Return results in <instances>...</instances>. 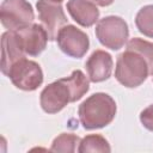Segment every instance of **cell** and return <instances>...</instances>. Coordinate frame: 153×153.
I'll use <instances>...</instances> for the list:
<instances>
[{"instance_id": "obj_19", "label": "cell", "mask_w": 153, "mask_h": 153, "mask_svg": "<svg viewBox=\"0 0 153 153\" xmlns=\"http://www.w3.org/2000/svg\"><path fill=\"white\" fill-rule=\"evenodd\" d=\"M54 1H59V2H62L63 0H54Z\"/></svg>"}, {"instance_id": "obj_3", "label": "cell", "mask_w": 153, "mask_h": 153, "mask_svg": "<svg viewBox=\"0 0 153 153\" xmlns=\"http://www.w3.org/2000/svg\"><path fill=\"white\" fill-rule=\"evenodd\" d=\"M152 75L148 61L135 49L126 47V50L117 56L115 67L116 80L127 88L141 86Z\"/></svg>"}, {"instance_id": "obj_5", "label": "cell", "mask_w": 153, "mask_h": 153, "mask_svg": "<svg viewBox=\"0 0 153 153\" xmlns=\"http://www.w3.org/2000/svg\"><path fill=\"white\" fill-rule=\"evenodd\" d=\"M6 76L11 80L13 86L27 92L37 90L44 80L41 66L36 61L29 60L26 57L17 61L10 68Z\"/></svg>"}, {"instance_id": "obj_4", "label": "cell", "mask_w": 153, "mask_h": 153, "mask_svg": "<svg viewBox=\"0 0 153 153\" xmlns=\"http://www.w3.org/2000/svg\"><path fill=\"white\" fill-rule=\"evenodd\" d=\"M94 33L103 47L110 50H120L128 42L129 27L122 17L106 16L97 22Z\"/></svg>"}, {"instance_id": "obj_8", "label": "cell", "mask_w": 153, "mask_h": 153, "mask_svg": "<svg viewBox=\"0 0 153 153\" xmlns=\"http://www.w3.org/2000/svg\"><path fill=\"white\" fill-rule=\"evenodd\" d=\"M56 42L60 50L73 59L84 57L90 48L88 35L72 24H67L60 30Z\"/></svg>"}, {"instance_id": "obj_2", "label": "cell", "mask_w": 153, "mask_h": 153, "mask_svg": "<svg viewBox=\"0 0 153 153\" xmlns=\"http://www.w3.org/2000/svg\"><path fill=\"white\" fill-rule=\"evenodd\" d=\"M115 99L105 92H96L87 97L78 108L79 121L84 129L96 130L109 126L116 116Z\"/></svg>"}, {"instance_id": "obj_11", "label": "cell", "mask_w": 153, "mask_h": 153, "mask_svg": "<svg viewBox=\"0 0 153 153\" xmlns=\"http://www.w3.org/2000/svg\"><path fill=\"white\" fill-rule=\"evenodd\" d=\"M26 57L20 39L16 31H6L1 35V73L6 75L10 68L19 60Z\"/></svg>"}, {"instance_id": "obj_17", "label": "cell", "mask_w": 153, "mask_h": 153, "mask_svg": "<svg viewBox=\"0 0 153 153\" xmlns=\"http://www.w3.org/2000/svg\"><path fill=\"white\" fill-rule=\"evenodd\" d=\"M139 118H140V122L143 126V128H146L149 131H153V104L145 108L140 112Z\"/></svg>"}, {"instance_id": "obj_13", "label": "cell", "mask_w": 153, "mask_h": 153, "mask_svg": "<svg viewBox=\"0 0 153 153\" xmlns=\"http://www.w3.org/2000/svg\"><path fill=\"white\" fill-rule=\"evenodd\" d=\"M79 153H88V152H100V153H109L111 152V147L109 141L100 134H90L86 135L80 140Z\"/></svg>"}, {"instance_id": "obj_7", "label": "cell", "mask_w": 153, "mask_h": 153, "mask_svg": "<svg viewBox=\"0 0 153 153\" xmlns=\"http://www.w3.org/2000/svg\"><path fill=\"white\" fill-rule=\"evenodd\" d=\"M36 8L38 12V19L48 33L49 41H56L60 30L67 25L68 20L62 2L54 0H37Z\"/></svg>"}, {"instance_id": "obj_10", "label": "cell", "mask_w": 153, "mask_h": 153, "mask_svg": "<svg viewBox=\"0 0 153 153\" xmlns=\"http://www.w3.org/2000/svg\"><path fill=\"white\" fill-rule=\"evenodd\" d=\"M85 68L91 82H103L111 76L114 68L112 56L103 49H97L86 60Z\"/></svg>"}, {"instance_id": "obj_1", "label": "cell", "mask_w": 153, "mask_h": 153, "mask_svg": "<svg viewBox=\"0 0 153 153\" xmlns=\"http://www.w3.org/2000/svg\"><path fill=\"white\" fill-rule=\"evenodd\" d=\"M90 90V79L80 69H75L69 76L57 79L48 84L39 94V105L49 115L63 110L69 103L80 100Z\"/></svg>"}, {"instance_id": "obj_18", "label": "cell", "mask_w": 153, "mask_h": 153, "mask_svg": "<svg viewBox=\"0 0 153 153\" xmlns=\"http://www.w3.org/2000/svg\"><path fill=\"white\" fill-rule=\"evenodd\" d=\"M91 2H93L94 5L97 6H100V7H106V6H110L112 5V2L115 0H90Z\"/></svg>"}, {"instance_id": "obj_14", "label": "cell", "mask_w": 153, "mask_h": 153, "mask_svg": "<svg viewBox=\"0 0 153 153\" xmlns=\"http://www.w3.org/2000/svg\"><path fill=\"white\" fill-rule=\"evenodd\" d=\"M80 137L72 133H61L57 135L50 146L51 152H61V153H73L78 151Z\"/></svg>"}, {"instance_id": "obj_15", "label": "cell", "mask_w": 153, "mask_h": 153, "mask_svg": "<svg viewBox=\"0 0 153 153\" xmlns=\"http://www.w3.org/2000/svg\"><path fill=\"white\" fill-rule=\"evenodd\" d=\"M135 25L140 33L153 38V5H145L137 11Z\"/></svg>"}, {"instance_id": "obj_12", "label": "cell", "mask_w": 153, "mask_h": 153, "mask_svg": "<svg viewBox=\"0 0 153 153\" xmlns=\"http://www.w3.org/2000/svg\"><path fill=\"white\" fill-rule=\"evenodd\" d=\"M67 12L82 27H91L99 20V10L90 0H68Z\"/></svg>"}, {"instance_id": "obj_16", "label": "cell", "mask_w": 153, "mask_h": 153, "mask_svg": "<svg viewBox=\"0 0 153 153\" xmlns=\"http://www.w3.org/2000/svg\"><path fill=\"white\" fill-rule=\"evenodd\" d=\"M126 47L135 49L136 51H139L148 61L149 67H151L152 73H153V42L142 39L140 37H134L127 42Z\"/></svg>"}, {"instance_id": "obj_9", "label": "cell", "mask_w": 153, "mask_h": 153, "mask_svg": "<svg viewBox=\"0 0 153 153\" xmlns=\"http://www.w3.org/2000/svg\"><path fill=\"white\" fill-rule=\"evenodd\" d=\"M16 32L20 39L26 56L35 57L41 55L45 50L49 38L42 24L32 23L17 30Z\"/></svg>"}, {"instance_id": "obj_6", "label": "cell", "mask_w": 153, "mask_h": 153, "mask_svg": "<svg viewBox=\"0 0 153 153\" xmlns=\"http://www.w3.org/2000/svg\"><path fill=\"white\" fill-rule=\"evenodd\" d=\"M35 20L32 5L27 0H4L0 6V22L7 31H17Z\"/></svg>"}, {"instance_id": "obj_20", "label": "cell", "mask_w": 153, "mask_h": 153, "mask_svg": "<svg viewBox=\"0 0 153 153\" xmlns=\"http://www.w3.org/2000/svg\"><path fill=\"white\" fill-rule=\"evenodd\" d=\"M152 76H153V73H152Z\"/></svg>"}]
</instances>
